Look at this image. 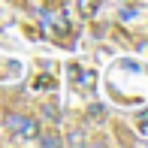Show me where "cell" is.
Returning <instances> with one entry per match:
<instances>
[{
  "label": "cell",
  "mask_w": 148,
  "mask_h": 148,
  "mask_svg": "<svg viewBox=\"0 0 148 148\" xmlns=\"http://www.w3.org/2000/svg\"><path fill=\"white\" fill-rule=\"evenodd\" d=\"M6 130L15 133V136H24V139H36L39 136V124L21 112H9L6 115Z\"/></svg>",
  "instance_id": "6da1fadb"
},
{
  "label": "cell",
  "mask_w": 148,
  "mask_h": 148,
  "mask_svg": "<svg viewBox=\"0 0 148 148\" xmlns=\"http://www.w3.org/2000/svg\"><path fill=\"white\" fill-rule=\"evenodd\" d=\"M79 12H82V18H91L94 12H97V0H76Z\"/></svg>",
  "instance_id": "7a4b0ae2"
},
{
  "label": "cell",
  "mask_w": 148,
  "mask_h": 148,
  "mask_svg": "<svg viewBox=\"0 0 148 148\" xmlns=\"http://www.w3.org/2000/svg\"><path fill=\"white\" fill-rule=\"evenodd\" d=\"M36 142L45 145V148H58V145H64V139L55 136V133H42V136H36Z\"/></svg>",
  "instance_id": "3957f363"
},
{
  "label": "cell",
  "mask_w": 148,
  "mask_h": 148,
  "mask_svg": "<svg viewBox=\"0 0 148 148\" xmlns=\"http://www.w3.org/2000/svg\"><path fill=\"white\" fill-rule=\"evenodd\" d=\"M88 115L100 121V118H106V109H103V106H97V103H94V106H91V109H88Z\"/></svg>",
  "instance_id": "277c9868"
},
{
  "label": "cell",
  "mask_w": 148,
  "mask_h": 148,
  "mask_svg": "<svg viewBox=\"0 0 148 148\" xmlns=\"http://www.w3.org/2000/svg\"><path fill=\"white\" fill-rule=\"evenodd\" d=\"M42 115H45V118H51V121H58V112H55V106H42Z\"/></svg>",
  "instance_id": "5b68a950"
},
{
  "label": "cell",
  "mask_w": 148,
  "mask_h": 148,
  "mask_svg": "<svg viewBox=\"0 0 148 148\" xmlns=\"http://www.w3.org/2000/svg\"><path fill=\"white\" fill-rule=\"evenodd\" d=\"M36 88H51V79L49 76H39L36 79Z\"/></svg>",
  "instance_id": "8992f818"
},
{
  "label": "cell",
  "mask_w": 148,
  "mask_h": 148,
  "mask_svg": "<svg viewBox=\"0 0 148 148\" xmlns=\"http://www.w3.org/2000/svg\"><path fill=\"white\" fill-rule=\"evenodd\" d=\"M82 82H85V85L91 88V82H94V73H82Z\"/></svg>",
  "instance_id": "52a82bcc"
}]
</instances>
